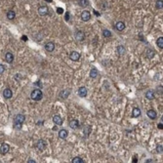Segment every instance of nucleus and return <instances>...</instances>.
<instances>
[{
	"instance_id": "f257e3e1",
	"label": "nucleus",
	"mask_w": 163,
	"mask_h": 163,
	"mask_svg": "<svg viewBox=\"0 0 163 163\" xmlns=\"http://www.w3.org/2000/svg\"><path fill=\"white\" fill-rule=\"evenodd\" d=\"M24 119H26V116H24L23 114H21V113H19V114H17V115H15L14 122H13L14 128L15 129H21L22 126H23V122L24 121Z\"/></svg>"
},
{
	"instance_id": "f03ea898",
	"label": "nucleus",
	"mask_w": 163,
	"mask_h": 163,
	"mask_svg": "<svg viewBox=\"0 0 163 163\" xmlns=\"http://www.w3.org/2000/svg\"><path fill=\"white\" fill-rule=\"evenodd\" d=\"M30 97H31V99L34 100V101H40L43 97V93L40 89H35V90H33L31 92Z\"/></svg>"
},
{
	"instance_id": "7ed1b4c3",
	"label": "nucleus",
	"mask_w": 163,
	"mask_h": 163,
	"mask_svg": "<svg viewBox=\"0 0 163 163\" xmlns=\"http://www.w3.org/2000/svg\"><path fill=\"white\" fill-rule=\"evenodd\" d=\"M48 12H49V9H48V7L45 6V5L40 6V7L38 8V14H39L40 16H46V15L48 14Z\"/></svg>"
},
{
	"instance_id": "20e7f679",
	"label": "nucleus",
	"mask_w": 163,
	"mask_h": 163,
	"mask_svg": "<svg viewBox=\"0 0 163 163\" xmlns=\"http://www.w3.org/2000/svg\"><path fill=\"white\" fill-rule=\"evenodd\" d=\"M36 148L37 149H39L40 151H42L45 149L46 148V142L44 140H39L37 143H36Z\"/></svg>"
},
{
	"instance_id": "39448f33",
	"label": "nucleus",
	"mask_w": 163,
	"mask_h": 163,
	"mask_svg": "<svg viewBox=\"0 0 163 163\" xmlns=\"http://www.w3.org/2000/svg\"><path fill=\"white\" fill-rule=\"evenodd\" d=\"M81 19H82V21H84V22H88L91 19L90 12L89 11H83L82 13H81Z\"/></svg>"
},
{
	"instance_id": "423d86ee",
	"label": "nucleus",
	"mask_w": 163,
	"mask_h": 163,
	"mask_svg": "<svg viewBox=\"0 0 163 163\" xmlns=\"http://www.w3.org/2000/svg\"><path fill=\"white\" fill-rule=\"evenodd\" d=\"M69 58H70V60H71V61L76 62V61H78V60H79V58H80V54H79L78 52L73 51V52H71V53H70Z\"/></svg>"
},
{
	"instance_id": "0eeeda50",
	"label": "nucleus",
	"mask_w": 163,
	"mask_h": 163,
	"mask_svg": "<svg viewBox=\"0 0 163 163\" xmlns=\"http://www.w3.org/2000/svg\"><path fill=\"white\" fill-rule=\"evenodd\" d=\"M9 149H10V146L8 144H2L1 146H0V151H1L2 154H6L8 151H9Z\"/></svg>"
},
{
	"instance_id": "6e6552de",
	"label": "nucleus",
	"mask_w": 163,
	"mask_h": 163,
	"mask_svg": "<svg viewBox=\"0 0 163 163\" xmlns=\"http://www.w3.org/2000/svg\"><path fill=\"white\" fill-rule=\"evenodd\" d=\"M45 49H46L48 52L54 51V49H55V44H54V42H52V41L47 42V43L45 44Z\"/></svg>"
},
{
	"instance_id": "1a4fd4ad",
	"label": "nucleus",
	"mask_w": 163,
	"mask_h": 163,
	"mask_svg": "<svg viewBox=\"0 0 163 163\" xmlns=\"http://www.w3.org/2000/svg\"><path fill=\"white\" fill-rule=\"evenodd\" d=\"M69 126L72 129H77V128H79V122H78V120H76V119L70 120L69 121Z\"/></svg>"
},
{
	"instance_id": "9d476101",
	"label": "nucleus",
	"mask_w": 163,
	"mask_h": 163,
	"mask_svg": "<svg viewBox=\"0 0 163 163\" xmlns=\"http://www.w3.org/2000/svg\"><path fill=\"white\" fill-rule=\"evenodd\" d=\"M75 39L77 40V41H83V39H84V33L82 31H76V33H75Z\"/></svg>"
},
{
	"instance_id": "9b49d317",
	"label": "nucleus",
	"mask_w": 163,
	"mask_h": 163,
	"mask_svg": "<svg viewBox=\"0 0 163 163\" xmlns=\"http://www.w3.org/2000/svg\"><path fill=\"white\" fill-rule=\"evenodd\" d=\"M53 121L56 125H62L63 124V119L60 115H54L53 116Z\"/></svg>"
},
{
	"instance_id": "f8f14e48",
	"label": "nucleus",
	"mask_w": 163,
	"mask_h": 163,
	"mask_svg": "<svg viewBox=\"0 0 163 163\" xmlns=\"http://www.w3.org/2000/svg\"><path fill=\"white\" fill-rule=\"evenodd\" d=\"M70 94V91L68 90V89H64V90H62L60 92V97L62 98V99H66V98H68Z\"/></svg>"
},
{
	"instance_id": "ddd939ff",
	"label": "nucleus",
	"mask_w": 163,
	"mask_h": 163,
	"mask_svg": "<svg viewBox=\"0 0 163 163\" xmlns=\"http://www.w3.org/2000/svg\"><path fill=\"white\" fill-rule=\"evenodd\" d=\"M12 96H13V93H12V91L10 90V89L7 88L3 91V97L5 98V99H10Z\"/></svg>"
},
{
	"instance_id": "4468645a",
	"label": "nucleus",
	"mask_w": 163,
	"mask_h": 163,
	"mask_svg": "<svg viewBox=\"0 0 163 163\" xmlns=\"http://www.w3.org/2000/svg\"><path fill=\"white\" fill-rule=\"evenodd\" d=\"M13 60H14V56H13V54H12V53H10V52L6 53V55H5V61H6L7 63H11L13 62Z\"/></svg>"
},
{
	"instance_id": "2eb2a0df",
	"label": "nucleus",
	"mask_w": 163,
	"mask_h": 163,
	"mask_svg": "<svg viewBox=\"0 0 163 163\" xmlns=\"http://www.w3.org/2000/svg\"><path fill=\"white\" fill-rule=\"evenodd\" d=\"M87 93H88V91H87V89L85 87H80L78 89V94H79L80 97H86Z\"/></svg>"
},
{
	"instance_id": "dca6fc26",
	"label": "nucleus",
	"mask_w": 163,
	"mask_h": 163,
	"mask_svg": "<svg viewBox=\"0 0 163 163\" xmlns=\"http://www.w3.org/2000/svg\"><path fill=\"white\" fill-rule=\"evenodd\" d=\"M68 135V131H67V130H64V129H62V130H60V131H59V137L61 138V139H63V140L67 139Z\"/></svg>"
},
{
	"instance_id": "f3484780",
	"label": "nucleus",
	"mask_w": 163,
	"mask_h": 163,
	"mask_svg": "<svg viewBox=\"0 0 163 163\" xmlns=\"http://www.w3.org/2000/svg\"><path fill=\"white\" fill-rule=\"evenodd\" d=\"M115 28L119 31H122L124 28H125V23L123 22H117L116 24H115Z\"/></svg>"
},
{
	"instance_id": "a211bd4d",
	"label": "nucleus",
	"mask_w": 163,
	"mask_h": 163,
	"mask_svg": "<svg viewBox=\"0 0 163 163\" xmlns=\"http://www.w3.org/2000/svg\"><path fill=\"white\" fill-rule=\"evenodd\" d=\"M146 114H148V116H149L150 119H155L156 116H157L155 110H153V109H149L148 112H146Z\"/></svg>"
},
{
	"instance_id": "6ab92c4d",
	"label": "nucleus",
	"mask_w": 163,
	"mask_h": 163,
	"mask_svg": "<svg viewBox=\"0 0 163 163\" xmlns=\"http://www.w3.org/2000/svg\"><path fill=\"white\" fill-rule=\"evenodd\" d=\"M141 115V109L139 108H134L132 111V116L133 117H138Z\"/></svg>"
},
{
	"instance_id": "aec40b11",
	"label": "nucleus",
	"mask_w": 163,
	"mask_h": 163,
	"mask_svg": "<svg viewBox=\"0 0 163 163\" xmlns=\"http://www.w3.org/2000/svg\"><path fill=\"white\" fill-rule=\"evenodd\" d=\"M145 98L149 100H153L154 99V93L152 90H149L145 92Z\"/></svg>"
},
{
	"instance_id": "412c9836",
	"label": "nucleus",
	"mask_w": 163,
	"mask_h": 163,
	"mask_svg": "<svg viewBox=\"0 0 163 163\" xmlns=\"http://www.w3.org/2000/svg\"><path fill=\"white\" fill-rule=\"evenodd\" d=\"M6 16H7V19H9V20H13V19H15V17H16V14H15V12H14L13 10H10V11H8V12H7Z\"/></svg>"
},
{
	"instance_id": "4be33fe9",
	"label": "nucleus",
	"mask_w": 163,
	"mask_h": 163,
	"mask_svg": "<svg viewBox=\"0 0 163 163\" xmlns=\"http://www.w3.org/2000/svg\"><path fill=\"white\" fill-rule=\"evenodd\" d=\"M98 70H97V68H93L91 70H90V76H91V78H96L97 76H98Z\"/></svg>"
},
{
	"instance_id": "5701e85b",
	"label": "nucleus",
	"mask_w": 163,
	"mask_h": 163,
	"mask_svg": "<svg viewBox=\"0 0 163 163\" xmlns=\"http://www.w3.org/2000/svg\"><path fill=\"white\" fill-rule=\"evenodd\" d=\"M78 4L81 7H87L89 5V1H88V0H79Z\"/></svg>"
},
{
	"instance_id": "b1692460",
	"label": "nucleus",
	"mask_w": 163,
	"mask_h": 163,
	"mask_svg": "<svg viewBox=\"0 0 163 163\" xmlns=\"http://www.w3.org/2000/svg\"><path fill=\"white\" fill-rule=\"evenodd\" d=\"M145 55H146V57H148L149 59H151V58H153V56H154V52L152 50H150V49H149V50L146 51Z\"/></svg>"
},
{
	"instance_id": "393cba45",
	"label": "nucleus",
	"mask_w": 163,
	"mask_h": 163,
	"mask_svg": "<svg viewBox=\"0 0 163 163\" xmlns=\"http://www.w3.org/2000/svg\"><path fill=\"white\" fill-rule=\"evenodd\" d=\"M157 46L160 48V49H163V37H159L157 39Z\"/></svg>"
},
{
	"instance_id": "a878e982",
	"label": "nucleus",
	"mask_w": 163,
	"mask_h": 163,
	"mask_svg": "<svg viewBox=\"0 0 163 163\" xmlns=\"http://www.w3.org/2000/svg\"><path fill=\"white\" fill-rule=\"evenodd\" d=\"M90 133H91V127H90V126H86V127L84 128V135L87 137Z\"/></svg>"
},
{
	"instance_id": "bb28decb",
	"label": "nucleus",
	"mask_w": 163,
	"mask_h": 163,
	"mask_svg": "<svg viewBox=\"0 0 163 163\" xmlns=\"http://www.w3.org/2000/svg\"><path fill=\"white\" fill-rule=\"evenodd\" d=\"M72 163H84V161L81 159L80 157L76 156V157H74V158L72 159Z\"/></svg>"
},
{
	"instance_id": "cd10ccee",
	"label": "nucleus",
	"mask_w": 163,
	"mask_h": 163,
	"mask_svg": "<svg viewBox=\"0 0 163 163\" xmlns=\"http://www.w3.org/2000/svg\"><path fill=\"white\" fill-rule=\"evenodd\" d=\"M117 49H118V53H119L120 56L125 54V48H124V46H118Z\"/></svg>"
},
{
	"instance_id": "c85d7f7f",
	"label": "nucleus",
	"mask_w": 163,
	"mask_h": 163,
	"mask_svg": "<svg viewBox=\"0 0 163 163\" xmlns=\"http://www.w3.org/2000/svg\"><path fill=\"white\" fill-rule=\"evenodd\" d=\"M103 34H104V37H110V36H111V32H110L109 29H104V30L103 31Z\"/></svg>"
},
{
	"instance_id": "c756f323",
	"label": "nucleus",
	"mask_w": 163,
	"mask_h": 163,
	"mask_svg": "<svg viewBox=\"0 0 163 163\" xmlns=\"http://www.w3.org/2000/svg\"><path fill=\"white\" fill-rule=\"evenodd\" d=\"M156 7L158 8V9H161V8L163 7V2L162 1H157L156 2Z\"/></svg>"
},
{
	"instance_id": "7c9ffc66",
	"label": "nucleus",
	"mask_w": 163,
	"mask_h": 163,
	"mask_svg": "<svg viewBox=\"0 0 163 163\" xmlns=\"http://www.w3.org/2000/svg\"><path fill=\"white\" fill-rule=\"evenodd\" d=\"M156 151L157 152H162V145H157V149H156Z\"/></svg>"
},
{
	"instance_id": "2f4dec72",
	"label": "nucleus",
	"mask_w": 163,
	"mask_h": 163,
	"mask_svg": "<svg viewBox=\"0 0 163 163\" xmlns=\"http://www.w3.org/2000/svg\"><path fill=\"white\" fill-rule=\"evenodd\" d=\"M4 71H5V67L2 66V64H0V74H1V73H3Z\"/></svg>"
},
{
	"instance_id": "473e14b6",
	"label": "nucleus",
	"mask_w": 163,
	"mask_h": 163,
	"mask_svg": "<svg viewBox=\"0 0 163 163\" xmlns=\"http://www.w3.org/2000/svg\"><path fill=\"white\" fill-rule=\"evenodd\" d=\"M57 13H58V14H63V8H58V9H57Z\"/></svg>"
},
{
	"instance_id": "72a5a7b5",
	"label": "nucleus",
	"mask_w": 163,
	"mask_h": 163,
	"mask_svg": "<svg viewBox=\"0 0 163 163\" xmlns=\"http://www.w3.org/2000/svg\"><path fill=\"white\" fill-rule=\"evenodd\" d=\"M66 20H67V21H68V20H69V13H68V12L66 14Z\"/></svg>"
},
{
	"instance_id": "f704fd0d",
	"label": "nucleus",
	"mask_w": 163,
	"mask_h": 163,
	"mask_svg": "<svg viewBox=\"0 0 163 163\" xmlns=\"http://www.w3.org/2000/svg\"><path fill=\"white\" fill-rule=\"evenodd\" d=\"M27 163H36L33 159H28V161H27Z\"/></svg>"
},
{
	"instance_id": "c9c22d12",
	"label": "nucleus",
	"mask_w": 163,
	"mask_h": 163,
	"mask_svg": "<svg viewBox=\"0 0 163 163\" xmlns=\"http://www.w3.org/2000/svg\"><path fill=\"white\" fill-rule=\"evenodd\" d=\"M22 39H23V40H24V41H27V36H23V37H22Z\"/></svg>"
},
{
	"instance_id": "e433bc0d",
	"label": "nucleus",
	"mask_w": 163,
	"mask_h": 163,
	"mask_svg": "<svg viewBox=\"0 0 163 163\" xmlns=\"http://www.w3.org/2000/svg\"><path fill=\"white\" fill-rule=\"evenodd\" d=\"M162 127H163V125H162V123H161V124L159 123V124H158V128H159V129H162Z\"/></svg>"
}]
</instances>
